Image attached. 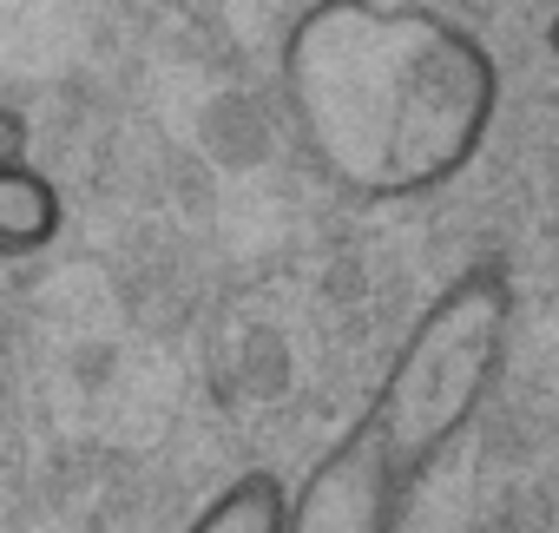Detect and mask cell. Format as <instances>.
Here are the masks:
<instances>
[{"label":"cell","mask_w":559,"mask_h":533,"mask_svg":"<svg viewBox=\"0 0 559 533\" xmlns=\"http://www.w3.org/2000/svg\"><path fill=\"white\" fill-rule=\"evenodd\" d=\"M304 152L349 198H421L480 152L500 67L461 21L395 0H323L284 34Z\"/></svg>","instance_id":"1"},{"label":"cell","mask_w":559,"mask_h":533,"mask_svg":"<svg viewBox=\"0 0 559 533\" xmlns=\"http://www.w3.org/2000/svg\"><path fill=\"white\" fill-rule=\"evenodd\" d=\"M507 323H513V297L500 271H467L454 277L402 336L362 428L382 448L389 474L408 487L415 474H428L480 415V402L493 395V376L507 363Z\"/></svg>","instance_id":"2"},{"label":"cell","mask_w":559,"mask_h":533,"mask_svg":"<svg viewBox=\"0 0 559 533\" xmlns=\"http://www.w3.org/2000/svg\"><path fill=\"white\" fill-rule=\"evenodd\" d=\"M27 145H34L27 119H21L14 106H0V171H14V165H27Z\"/></svg>","instance_id":"6"},{"label":"cell","mask_w":559,"mask_h":533,"mask_svg":"<svg viewBox=\"0 0 559 533\" xmlns=\"http://www.w3.org/2000/svg\"><path fill=\"white\" fill-rule=\"evenodd\" d=\"M60 191L47 171L34 165H14L0 171V257H34L60 237Z\"/></svg>","instance_id":"4"},{"label":"cell","mask_w":559,"mask_h":533,"mask_svg":"<svg viewBox=\"0 0 559 533\" xmlns=\"http://www.w3.org/2000/svg\"><path fill=\"white\" fill-rule=\"evenodd\" d=\"M395 500H402V481L389 474L382 448L356 422L297 487L290 533H395Z\"/></svg>","instance_id":"3"},{"label":"cell","mask_w":559,"mask_h":533,"mask_svg":"<svg viewBox=\"0 0 559 533\" xmlns=\"http://www.w3.org/2000/svg\"><path fill=\"white\" fill-rule=\"evenodd\" d=\"M185 533H290V494H284V481L263 474V467L237 474L230 487H217L198 507V520Z\"/></svg>","instance_id":"5"}]
</instances>
